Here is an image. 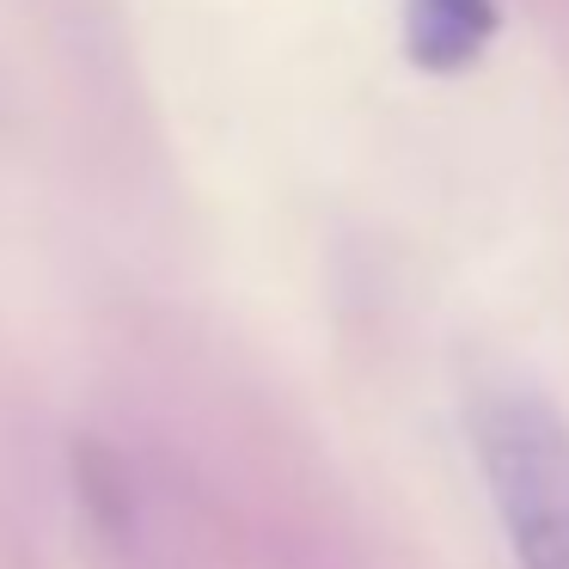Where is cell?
I'll return each mask as SVG.
<instances>
[{
  "mask_svg": "<svg viewBox=\"0 0 569 569\" xmlns=\"http://www.w3.org/2000/svg\"><path fill=\"white\" fill-rule=\"evenodd\" d=\"M471 453L520 569H569V422L520 380L471 398Z\"/></svg>",
  "mask_w": 569,
  "mask_h": 569,
  "instance_id": "6da1fadb",
  "label": "cell"
},
{
  "mask_svg": "<svg viewBox=\"0 0 569 569\" xmlns=\"http://www.w3.org/2000/svg\"><path fill=\"white\" fill-rule=\"evenodd\" d=\"M496 0H405V56L422 74H466L496 43Z\"/></svg>",
  "mask_w": 569,
  "mask_h": 569,
  "instance_id": "7a4b0ae2",
  "label": "cell"
}]
</instances>
